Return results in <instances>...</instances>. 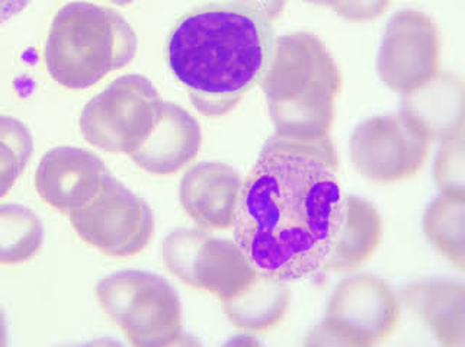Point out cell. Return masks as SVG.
I'll use <instances>...</instances> for the list:
<instances>
[{
	"mask_svg": "<svg viewBox=\"0 0 465 347\" xmlns=\"http://www.w3.org/2000/svg\"><path fill=\"white\" fill-rule=\"evenodd\" d=\"M43 243V223L33 210L21 203L0 205V266L28 263Z\"/></svg>",
	"mask_w": 465,
	"mask_h": 347,
	"instance_id": "obj_19",
	"label": "cell"
},
{
	"mask_svg": "<svg viewBox=\"0 0 465 347\" xmlns=\"http://www.w3.org/2000/svg\"><path fill=\"white\" fill-rule=\"evenodd\" d=\"M391 0H334L331 9L351 22L374 21L389 9Z\"/></svg>",
	"mask_w": 465,
	"mask_h": 347,
	"instance_id": "obj_23",
	"label": "cell"
},
{
	"mask_svg": "<svg viewBox=\"0 0 465 347\" xmlns=\"http://www.w3.org/2000/svg\"><path fill=\"white\" fill-rule=\"evenodd\" d=\"M435 183L442 195L465 198L464 130L440 143L433 166Z\"/></svg>",
	"mask_w": 465,
	"mask_h": 347,
	"instance_id": "obj_22",
	"label": "cell"
},
{
	"mask_svg": "<svg viewBox=\"0 0 465 347\" xmlns=\"http://www.w3.org/2000/svg\"><path fill=\"white\" fill-rule=\"evenodd\" d=\"M113 4L118 5V6H125V5L133 4L135 0H111Z\"/></svg>",
	"mask_w": 465,
	"mask_h": 347,
	"instance_id": "obj_27",
	"label": "cell"
},
{
	"mask_svg": "<svg viewBox=\"0 0 465 347\" xmlns=\"http://www.w3.org/2000/svg\"><path fill=\"white\" fill-rule=\"evenodd\" d=\"M400 322V302L380 276H351L331 293L326 320L307 337L309 346H374L387 341Z\"/></svg>",
	"mask_w": 465,
	"mask_h": 347,
	"instance_id": "obj_7",
	"label": "cell"
},
{
	"mask_svg": "<svg viewBox=\"0 0 465 347\" xmlns=\"http://www.w3.org/2000/svg\"><path fill=\"white\" fill-rule=\"evenodd\" d=\"M400 114L430 144L464 130V82L450 73H436L425 84L403 94Z\"/></svg>",
	"mask_w": 465,
	"mask_h": 347,
	"instance_id": "obj_15",
	"label": "cell"
},
{
	"mask_svg": "<svg viewBox=\"0 0 465 347\" xmlns=\"http://www.w3.org/2000/svg\"><path fill=\"white\" fill-rule=\"evenodd\" d=\"M109 176L108 167L94 153L57 147L36 167V193L53 210L69 215L86 205Z\"/></svg>",
	"mask_w": 465,
	"mask_h": 347,
	"instance_id": "obj_12",
	"label": "cell"
},
{
	"mask_svg": "<svg viewBox=\"0 0 465 347\" xmlns=\"http://www.w3.org/2000/svg\"><path fill=\"white\" fill-rule=\"evenodd\" d=\"M382 237V221L367 199L345 196L341 225L322 271L348 273L370 261Z\"/></svg>",
	"mask_w": 465,
	"mask_h": 347,
	"instance_id": "obj_17",
	"label": "cell"
},
{
	"mask_svg": "<svg viewBox=\"0 0 465 347\" xmlns=\"http://www.w3.org/2000/svg\"><path fill=\"white\" fill-rule=\"evenodd\" d=\"M236 4L253 7L256 11L266 15L271 21L280 18L283 9L287 6L288 0H234Z\"/></svg>",
	"mask_w": 465,
	"mask_h": 347,
	"instance_id": "obj_24",
	"label": "cell"
},
{
	"mask_svg": "<svg viewBox=\"0 0 465 347\" xmlns=\"http://www.w3.org/2000/svg\"><path fill=\"white\" fill-rule=\"evenodd\" d=\"M138 40L118 12L87 2L65 5L55 15L45 44L50 76L70 91H84L137 55Z\"/></svg>",
	"mask_w": 465,
	"mask_h": 347,
	"instance_id": "obj_4",
	"label": "cell"
},
{
	"mask_svg": "<svg viewBox=\"0 0 465 347\" xmlns=\"http://www.w3.org/2000/svg\"><path fill=\"white\" fill-rule=\"evenodd\" d=\"M259 84L268 101L275 134L329 135L341 76L319 36L294 33L275 40L272 58Z\"/></svg>",
	"mask_w": 465,
	"mask_h": 347,
	"instance_id": "obj_3",
	"label": "cell"
},
{
	"mask_svg": "<svg viewBox=\"0 0 465 347\" xmlns=\"http://www.w3.org/2000/svg\"><path fill=\"white\" fill-rule=\"evenodd\" d=\"M440 35L425 12H397L384 31L377 69L385 86L404 94L425 84L440 70Z\"/></svg>",
	"mask_w": 465,
	"mask_h": 347,
	"instance_id": "obj_11",
	"label": "cell"
},
{
	"mask_svg": "<svg viewBox=\"0 0 465 347\" xmlns=\"http://www.w3.org/2000/svg\"><path fill=\"white\" fill-rule=\"evenodd\" d=\"M167 271L185 285L227 301L258 272L234 240L218 239L205 228H181L162 244Z\"/></svg>",
	"mask_w": 465,
	"mask_h": 347,
	"instance_id": "obj_8",
	"label": "cell"
},
{
	"mask_svg": "<svg viewBox=\"0 0 465 347\" xmlns=\"http://www.w3.org/2000/svg\"><path fill=\"white\" fill-rule=\"evenodd\" d=\"M67 217L82 242L116 259L143 253L154 234L150 206L113 174L86 205Z\"/></svg>",
	"mask_w": 465,
	"mask_h": 347,
	"instance_id": "obj_9",
	"label": "cell"
},
{
	"mask_svg": "<svg viewBox=\"0 0 465 347\" xmlns=\"http://www.w3.org/2000/svg\"><path fill=\"white\" fill-rule=\"evenodd\" d=\"M333 2H334V0H333ZM333 2H331V4H333Z\"/></svg>",
	"mask_w": 465,
	"mask_h": 347,
	"instance_id": "obj_28",
	"label": "cell"
},
{
	"mask_svg": "<svg viewBox=\"0 0 465 347\" xmlns=\"http://www.w3.org/2000/svg\"><path fill=\"white\" fill-rule=\"evenodd\" d=\"M275 47L272 21L236 2L183 15L167 38L169 70L201 115L232 113L261 84Z\"/></svg>",
	"mask_w": 465,
	"mask_h": 347,
	"instance_id": "obj_2",
	"label": "cell"
},
{
	"mask_svg": "<svg viewBox=\"0 0 465 347\" xmlns=\"http://www.w3.org/2000/svg\"><path fill=\"white\" fill-rule=\"evenodd\" d=\"M290 304L288 283L261 273H256L237 295L223 301L232 326L253 333H265L280 326Z\"/></svg>",
	"mask_w": 465,
	"mask_h": 347,
	"instance_id": "obj_18",
	"label": "cell"
},
{
	"mask_svg": "<svg viewBox=\"0 0 465 347\" xmlns=\"http://www.w3.org/2000/svg\"><path fill=\"white\" fill-rule=\"evenodd\" d=\"M7 343V329L6 320H5L4 312L0 308V346H6Z\"/></svg>",
	"mask_w": 465,
	"mask_h": 347,
	"instance_id": "obj_26",
	"label": "cell"
},
{
	"mask_svg": "<svg viewBox=\"0 0 465 347\" xmlns=\"http://www.w3.org/2000/svg\"><path fill=\"white\" fill-rule=\"evenodd\" d=\"M201 144L200 123L186 109L163 101L156 127L130 159L147 174L167 176L188 166L198 156Z\"/></svg>",
	"mask_w": 465,
	"mask_h": 347,
	"instance_id": "obj_14",
	"label": "cell"
},
{
	"mask_svg": "<svg viewBox=\"0 0 465 347\" xmlns=\"http://www.w3.org/2000/svg\"><path fill=\"white\" fill-rule=\"evenodd\" d=\"M423 228L429 243L460 271H464L465 198H436L426 210Z\"/></svg>",
	"mask_w": 465,
	"mask_h": 347,
	"instance_id": "obj_20",
	"label": "cell"
},
{
	"mask_svg": "<svg viewBox=\"0 0 465 347\" xmlns=\"http://www.w3.org/2000/svg\"><path fill=\"white\" fill-rule=\"evenodd\" d=\"M33 153V134L25 124L0 115V199L14 188Z\"/></svg>",
	"mask_w": 465,
	"mask_h": 347,
	"instance_id": "obj_21",
	"label": "cell"
},
{
	"mask_svg": "<svg viewBox=\"0 0 465 347\" xmlns=\"http://www.w3.org/2000/svg\"><path fill=\"white\" fill-rule=\"evenodd\" d=\"M96 298L133 346H173L182 339L181 300L162 276L143 271L118 272L102 279Z\"/></svg>",
	"mask_w": 465,
	"mask_h": 347,
	"instance_id": "obj_5",
	"label": "cell"
},
{
	"mask_svg": "<svg viewBox=\"0 0 465 347\" xmlns=\"http://www.w3.org/2000/svg\"><path fill=\"white\" fill-rule=\"evenodd\" d=\"M343 203L338 152L329 135H272L242 183L234 242L261 275L302 281L323 268Z\"/></svg>",
	"mask_w": 465,
	"mask_h": 347,
	"instance_id": "obj_1",
	"label": "cell"
},
{
	"mask_svg": "<svg viewBox=\"0 0 465 347\" xmlns=\"http://www.w3.org/2000/svg\"><path fill=\"white\" fill-rule=\"evenodd\" d=\"M243 179L236 169L218 162L189 167L179 186L182 208L198 227L229 230L234 223Z\"/></svg>",
	"mask_w": 465,
	"mask_h": 347,
	"instance_id": "obj_13",
	"label": "cell"
},
{
	"mask_svg": "<svg viewBox=\"0 0 465 347\" xmlns=\"http://www.w3.org/2000/svg\"><path fill=\"white\" fill-rule=\"evenodd\" d=\"M162 105L163 99L147 77L125 74L87 102L80 114V134L96 149L131 156L156 127Z\"/></svg>",
	"mask_w": 465,
	"mask_h": 347,
	"instance_id": "obj_6",
	"label": "cell"
},
{
	"mask_svg": "<svg viewBox=\"0 0 465 347\" xmlns=\"http://www.w3.org/2000/svg\"><path fill=\"white\" fill-rule=\"evenodd\" d=\"M430 142L401 114L374 116L356 128L351 160L358 174L377 183L416 176L428 160Z\"/></svg>",
	"mask_w": 465,
	"mask_h": 347,
	"instance_id": "obj_10",
	"label": "cell"
},
{
	"mask_svg": "<svg viewBox=\"0 0 465 347\" xmlns=\"http://www.w3.org/2000/svg\"><path fill=\"white\" fill-rule=\"evenodd\" d=\"M29 4L31 0H0V26L21 14Z\"/></svg>",
	"mask_w": 465,
	"mask_h": 347,
	"instance_id": "obj_25",
	"label": "cell"
},
{
	"mask_svg": "<svg viewBox=\"0 0 465 347\" xmlns=\"http://www.w3.org/2000/svg\"><path fill=\"white\" fill-rule=\"evenodd\" d=\"M400 300L411 314L425 322L440 344L464 346V283L450 279L411 283L403 288Z\"/></svg>",
	"mask_w": 465,
	"mask_h": 347,
	"instance_id": "obj_16",
	"label": "cell"
}]
</instances>
